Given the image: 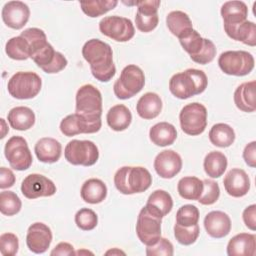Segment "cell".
<instances>
[{"label": "cell", "mask_w": 256, "mask_h": 256, "mask_svg": "<svg viewBox=\"0 0 256 256\" xmlns=\"http://www.w3.org/2000/svg\"><path fill=\"white\" fill-rule=\"evenodd\" d=\"M19 249L18 237L13 233H4L0 236V251L4 256H14Z\"/></svg>", "instance_id": "ee69618b"}, {"label": "cell", "mask_w": 256, "mask_h": 256, "mask_svg": "<svg viewBox=\"0 0 256 256\" xmlns=\"http://www.w3.org/2000/svg\"><path fill=\"white\" fill-rule=\"evenodd\" d=\"M106 254H125L124 252L120 251V250H117V249H114V250H110L108 251Z\"/></svg>", "instance_id": "11a10c76"}, {"label": "cell", "mask_w": 256, "mask_h": 256, "mask_svg": "<svg viewBox=\"0 0 256 256\" xmlns=\"http://www.w3.org/2000/svg\"><path fill=\"white\" fill-rule=\"evenodd\" d=\"M102 122H92L78 113L65 117L60 123L62 134L72 137L78 134H93L100 131Z\"/></svg>", "instance_id": "5bb4252c"}, {"label": "cell", "mask_w": 256, "mask_h": 256, "mask_svg": "<svg viewBox=\"0 0 256 256\" xmlns=\"http://www.w3.org/2000/svg\"><path fill=\"white\" fill-rule=\"evenodd\" d=\"M256 253V236L240 233L234 236L227 245L229 256H254Z\"/></svg>", "instance_id": "ffe728a7"}, {"label": "cell", "mask_w": 256, "mask_h": 256, "mask_svg": "<svg viewBox=\"0 0 256 256\" xmlns=\"http://www.w3.org/2000/svg\"><path fill=\"white\" fill-rule=\"evenodd\" d=\"M145 85V75L136 65L126 66L114 84V93L118 99L127 100L141 92Z\"/></svg>", "instance_id": "5b68a950"}, {"label": "cell", "mask_w": 256, "mask_h": 256, "mask_svg": "<svg viewBox=\"0 0 256 256\" xmlns=\"http://www.w3.org/2000/svg\"><path fill=\"white\" fill-rule=\"evenodd\" d=\"M56 186L47 177L41 174H30L22 182L21 192L28 199L50 197L56 193Z\"/></svg>", "instance_id": "4fadbf2b"}, {"label": "cell", "mask_w": 256, "mask_h": 256, "mask_svg": "<svg viewBox=\"0 0 256 256\" xmlns=\"http://www.w3.org/2000/svg\"><path fill=\"white\" fill-rule=\"evenodd\" d=\"M216 53H217V50H216L214 43L209 39H205L204 46L201 49V51L196 56L191 57V59L195 63L201 64V65H206L214 60Z\"/></svg>", "instance_id": "bcb514c9"}, {"label": "cell", "mask_w": 256, "mask_h": 256, "mask_svg": "<svg viewBox=\"0 0 256 256\" xmlns=\"http://www.w3.org/2000/svg\"><path fill=\"white\" fill-rule=\"evenodd\" d=\"M243 158L248 166L254 168L256 166V142L253 141L249 143L244 151H243Z\"/></svg>", "instance_id": "816d5d0a"}, {"label": "cell", "mask_w": 256, "mask_h": 256, "mask_svg": "<svg viewBox=\"0 0 256 256\" xmlns=\"http://www.w3.org/2000/svg\"><path fill=\"white\" fill-rule=\"evenodd\" d=\"M235 138L236 135L233 128L225 123L215 124L209 132L210 142L220 148L230 147L234 143Z\"/></svg>", "instance_id": "1f68e13d"}, {"label": "cell", "mask_w": 256, "mask_h": 256, "mask_svg": "<svg viewBox=\"0 0 256 256\" xmlns=\"http://www.w3.org/2000/svg\"><path fill=\"white\" fill-rule=\"evenodd\" d=\"M22 202L18 195L12 191L0 193V211L3 215L14 216L20 212Z\"/></svg>", "instance_id": "74e56055"}, {"label": "cell", "mask_w": 256, "mask_h": 256, "mask_svg": "<svg viewBox=\"0 0 256 256\" xmlns=\"http://www.w3.org/2000/svg\"><path fill=\"white\" fill-rule=\"evenodd\" d=\"M131 122L132 114L125 105H115L107 113V123L114 131L121 132L126 130Z\"/></svg>", "instance_id": "f546056e"}, {"label": "cell", "mask_w": 256, "mask_h": 256, "mask_svg": "<svg viewBox=\"0 0 256 256\" xmlns=\"http://www.w3.org/2000/svg\"><path fill=\"white\" fill-rule=\"evenodd\" d=\"M100 32L116 42H127L135 35L132 21L125 17L108 16L99 23Z\"/></svg>", "instance_id": "7c38bea8"}, {"label": "cell", "mask_w": 256, "mask_h": 256, "mask_svg": "<svg viewBox=\"0 0 256 256\" xmlns=\"http://www.w3.org/2000/svg\"><path fill=\"white\" fill-rule=\"evenodd\" d=\"M117 190L124 195L142 193L152 184V175L144 167L125 166L120 168L114 176Z\"/></svg>", "instance_id": "3957f363"}, {"label": "cell", "mask_w": 256, "mask_h": 256, "mask_svg": "<svg viewBox=\"0 0 256 256\" xmlns=\"http://www.w3.org/2000/svg\"><path fill=\"white\" fill-rule=\"evenodd\" d=\"M226 34L235 41L254 47L256 45V25L251 21H244L237 25L224 26Z\"/></svg>", "instance_id": "7402d4cb"}, {"label": "cell", "mask_w": 256, "mask_h": 256, "mask_svg": "<svg viewBox=\"0 0 256 256\" xmlns=\"http://www.w3.org/2000/svg\"><path fill=\"white\" fill-rule=\"evenodd\" d=\"M8 122L13 129L18 131H26L34 126L35 114L32 109L28 107H15L8 113Z\"/></svg>", "instance_id": "4316f807"}, {"label": "cell", "mask_w": 256, "mask_h": 256, "mask_svg": "<svg viewBox=\"0 0 256 256\" xmlns=\"http://www.w3.org/2000/svg\"><path fill=\"white\" fill-rule=\"evenodd\" d=\"M102 95L93 85L86 84L76 94V113L92 122H102Z\"/></svg>", "instance_id": "277c9868"}, {"label": "cell", "mask_w": 256, "mask_h": 256, "mask_svg": "<svg viewBox=\"0 0 256 256\" xmlns=\"http://www.w3.org/2000/svg\"><path fill=\"white\" fill-rule=\"evenodd\" d=\"M4 153L10 166L17 171H25L32 165L33 157L28 143L21 136L11 137L5 145Z\"/></svg>", "instance_id": "8fae6325"}, {"label": "cell", "mask_w": 256, "mask_h": 256, "mask_svg": "<svg viewBox=\"0 0 256 256\" xmlns=\"http://www.w3.org/2000/svg\"><path fill=\"white\" fill-rule=\"evenodd\" d=\"M203 181L197 177H184L178 182V193L185 200H197L203 192Z\"/></svg>", "instance_id": "836d02e7"}, {"label": "cell", "mask_w": 256, "mask_h": 256, "mask_svg": "<svg viewBox=\"0 0 256 256\" xmlns=\"http://www.w3.org/2000/svg\"><path fill=\"white\" fill-rule=\"evenodd\" d=\"M179 41L182 48L190 55V57H194L203 48L205 38H202L201 35L193 29L186 36L179 39Z\"/></svg>", "instance_id": "60d3db41"}, {"label": "cell", "mask_w": 256, "mask_h": 256, "mask_svg": "<svg viewBox=\"0 0 256 256\" xmlns=\"http://www.w3.org/2000/svg\"><path fill=\"white\" fill-rule=\"evenodd\" d=\"M243 221L250 230H256V205H250L244 210Z\"/></svg>", "instance_id": "f907efd6"}, {"label": "cell", "mask_w": 256, "mask_h": 256, "mask_svg": "<svg viewBox=\"0 0 256 256\" xmlns=\"http://www.w3.org/2000/svg\"><path fill=\"white\" fill-rule=\"evenodd\" d=\"M146 254L148 256H172L174 254V248L172 243L168 239L160 238L156 244L147 246Z\"/></svg>", "instance_id": "7dc6e473"}, {"label": "cell", "mask_w": 256, "mask_h": 256, "mask_svg": "<svg viewBox=\"0 0 256 256\" xmlns=\"http://www.w3.org/2000/svg\"><path fill=\"white\" fill-rule=\"evenodd\" d=\"M169 31L178 39L183 38L193 30L192 21L189 16L182 11H172L166 18Z\"/></svg>", "instance_id": "f1b7e54d"}, {"label": "cell", "mask_w": 256, "mask_h": 256, "mask_svg": "<svg viewBox=\"0 0 256 256\" xmlns=\"http://www.w3.org/2000/svg\"><path fill=\"white\" fill-rule=\"evenodd\" d=\"M15 181H16V177L10 169L6 167L0 168V188L1 189L12 187L15 184Z\"/></svg>", "instance_id": "681fc988"}, {"label": "cell", "mask_w": 256, "mask_h": 256, "mask_svg": "<svg viewBox=\"0 0 256 256\" xmlns=\"http://www.w3.org/2000/svg\"><path fill=\"white\" fill-rule=\"evenodd\" d=\"M255 81L245 82L236 89L234 93V102L239 110L247 113L255 111Z\"/></svg>", "instance_id": "d4e9b609"}, {"label": "cell", "mask_w": 256, "mask_h": 256, "mask_svg": "<svg viewBox=\"0 0 256 256\" xmlns=\"http://www.w3.org/2000/svg\"><path fill=\"white\" fill-rule=\"evenodd\" d=\"M1 124H2V130H5L6 127H5V121H4V119H1ZM6 131L9 132V129H6ZM5 135H6V132H3L2 135H1V138L3 139V138L5 137Z\"/></svg>", "instance_id": "db71d44e"}, {"label": "cell", "mask_w": 256, "mask_h": 256, "mask_svg": "<svg viewBox=\"0 0 256 256\" xmlns=\"http://www.w3.org/2000/svg\"><path fill=\"white\" fill-rule=\"evenodd\" d=\"M231 219L222 211H212L204 219V227L209 236L221 239L226 237L231 231Z\"/></svg>", "instance_id": "d6986e66"}, {"label": "cell", "mask_w": 256, "mask_h": 256, "mask_svg": "<svg viewBox=\"0 0 256 256\" xmlns=\"http://www.w3.org/2000/svg\"><path fill=\"white\" fill-rule=\"evenodd\" d=\"M149 136L156 146L166 147L172 145L177 139V130L168 122H160L150 129Z\"/></svg>", "instance_id": "83f0119b"}, {"label": "cell", "mask_w": 256, "mask_h": 256, "mask_svg": "<svg viewBox=\"0 0 256 256\" xmlns=\"http://www.w3.org/2000/svg\"><path fill=\"white\" fill-rule=\"evenodd\" d=\"M146 207L163 218L171 212L173 208V199L168 192L164 190H156L149 196Z\"/></svg>", "instance_id": "4dcf8cb0"}, {"label": "cell", "mask_w": 256, "mask_h": 256, "mask_svg": "<svg viewBox=\"0 0 256 256\" xmlns=\"http://www.w3.org/2000/svg\"><path fill=\"white\" fill-rule=\"evenodd\" d=\"M30 18V9L27 4L21 1H10L2 9L4 23L12 29H22Z\"/></svg>", "instance_id": "2e32d148"}, {"label": "cell", "mask_w": 256, "mask_h": 256, "mask_svg": "<svg viewBox=\"0 0 256 256\" xmlns=\"http://www.w3.org/2000/svg\"><path fill=\"white\" fill-rule=\"evenodd\" d=\"M35 154L39 161L52 164L57 162L62 154V145L54 138L40 139L35 145Z\"/></svg>", "instance_id": "44dd1931"}, {"label": "cell", "mask_w": 256, "mask_h": 256, "mask_svg": "<svg viewBox=\"0 0 256 256\" xmlns=\"http://www.w3.org/2000/svg\"><path fill=\"white\" fill-rule=\"evenodd\" d=\"M24 39L27 40L30 46V52L32 58L34 55L38 54L44 48H46L50 43L47 41V36L45 32L39 28H29L24 30L21 35Z\"/></svg>", "instance_id": "8d00e7d4"}, {"label": "cell", "mask_w": 256, "mask_h": 256, "mask_svg": "<svg viewBox=\"0 0 256 256\" xmlns=\"http://www.w3.org/2000/svg\"><path fill=\"white\" fill-rule=\"evenodd\" d=\"M162 218L149 210L146 206L141 209L136 223V233L146 246L156 244L161 238Z\"/></svg>", "instance_id": "9c48e42d"}, {"label": "cell", "mask_w": 256, "mask_h": 256, "mask_svg": "<svg viewBox=\"0 0 256 256\" xmlns=\"http://www.w3.org/2000/svg\"><path fill=\"white\" fill-rule=\"evenodd\" d=\"M203 192L198 199L199 203L202 205H212L216 203L220 197V188L217 182L206 179L203 181Z\"/></svg>", "instance_id": "7bdbcfd3"}, {"label": "cell", "mask_w": 256, "mask_h": 256, "mask_svg": "<svg viewBox=\"0 0 256 256\" xmlns=\"http://www.w3.org/2000/svg\"><path fill=\"white\" fill-rule=\"evenodd\" d=\"M42 80L34 72H18L8 82L9 94L19 100H27L36 97L41 91Z\"/></svg>", "instance_id": "8992f818"}, {"label": "cell", "mask_w": 256, "mask_h": 256, "mask_svg": "<svg viewBox=\"0 0 256 256\" xmlns=\"http://www.w3.org/2000/svg\"><path fill=\"white\" fill-rule=\"evenodd\" d=\"M135 22L138 30L144 33H149L158 26L159 16L158 14L148 15V14H142L140 12H137L135 16Z\"/></svg>", "instance_id": "f6af8a7d"}, {"label": "cell", "mask_w": 256, "mask_h": 256, "mask_svg": "<svg viewBox=\"0 0 256 256\" xmlns=\"http://www.w3.org/2000/svg\"><path fill=\"white\" fill-rule=\"evenodd\" d=\"M224 26L237 25L247 20L248 7L242 1L225 2L221 8Z\"/></svg>", "instance_id": "cb8c5ba5"}, {"label": "cell", "mask_w": 256, "mask_h": 256, "mask_svg": "<svg viewBox=\"0 0 256 256\" xmlns=\"http://www.w3.org/2000/svg\"><path fill=\"white\" fill-rule=\"evenodd\" d=\"M5 51L8 57L18 61L27 60L31 56L29 43L22 36L13 37L8 40L6 43Z\"/></svg>", "instance_id": "e575fe53"}, {"label": "cell", "mask_w": 256, "mask_h": 256, "mask_svg": "<svg viewBox=\"0 0 256 256\" xmlns=\"http://www.w3.org/2000/svg\"><path fill=\"white\" fill-rule=\"evenodd\" d=\"M200 218V212L198 208L195 205H184L179 208L176 214V223L185 226L190 227L198 224Z\"/></svg>", "instance_id": "ab89813d"}, {"label": "cell", "mask_w": 256, "mask_h": 256, "mask_svg": "<svg viewBox=\"0 0 256 256\" xmlns=\"http://www.w3.org/2000/svg\"><path fill=\"white\" fill-rule=\"evenodd\" d=\"M224 187L226 192L235 198L245 196L250 190V178L248 174L239 168L231 169L224 178Z\"/></svg>", "instance_id": "ac0fdd59"}, {"label": "cell", "mask_w": 256, "mask_h": 256, "mask_svg": "<svg viewBox=\"0 0 256 256\" xmlns=\"http://www.w3.org/2000/svg\"><path fill=\"white\" fill-rule=\"evenodd\" d=\"M75 223L81 230L91 231L95 229L98 224V216L93 210L89 208H83L76 213Z\"/></svg>", "instance_id": "b9f144b4"}, {"label": "cell", "mask_w": 256, "mask_h": 256, "mask_svg": "<svg viewBox=\"0 0 256 256\" xmlns=\"http://www.w3.org/2000/svg\"><path fill=\"white\" fill-rule=\"evenodd\" d=\"M199 234H200V228L198 224L190 227H185L176 223L174 226V235L176 240L180 244L185 246L194 244L198 239Z\"/></svg>", "instance_id": "f35d334b"}, {"label": "cell", "mask_w": 256, "mask_h": 256, "mask_svg": "<svg viewBox=\"0 0 256 256\" xmlns=\"http://www.w3.org/2000/svg\"><path fill=\"white\" fill-rule=\"evenodd\" d=\"M181 156L173 150H164L160 152L154 161L156 173L164 179L174 178L182 169Z\"/></svg>", "instance_id": "e0dca14e"}, {"label": "cell", "mask_w": 256, "mask_h": 256, "mask_svg": "<svg viewBox=\"0 0 256 256\" xmlns=\"http://www.w3.org/2000/svg\"><path fill=\"white\" fill-rule=\"evenodd\" d=\"M82 55L91 68L92 75L100 82H109L116 74L113 62V51L109 44L99 40H88L83 48Z\"/></svg>", "instance_id": "6da1fadb"}, {"label": "cell", "mask_w": 256, "mask_h": 256, "mask_svg": "<svg viewBox=\"0 0 256 256\" xmlns=\"http://www.w3.org/2000/svg\"><path fill=\"white\" fill-rule=\"evenodd\" d=\"M228 166L227 157L219 151L210 152L204 159V170L211 178H219Z\"/></svg>", "instance_id": "d6a6232c"}, {"label": "cell", "mask_w": 256, "mask_h": 256, "mask_svg": "<svg viewBox=\"0 0 256 256\" xmlns=\"http://www.w3.org/2000/svg\"><path fill=\"white\" fill-rule=\"evenodd\" d=\"M179 119L184 133L190 136H198L207 127V109L197 102L188 104L181 110Z\"/></svg>", "instance_id": "30bf717a"}, {"label": "cell", "mask_w": 256, "mask_h": 256, "mask_svg": "<svg viewBox=\"0 0 256 256\" xmlns=\"http://www.w3.org/2000/svg\"><path fill=\"white\" fill-rule=\"evenodd\" d=\"M118 5L116 0H91L82 1L80 6L82 11L91 18H97L113 10Z\"/></svg>", "instance_id": "d590c367"}, {"label": "cell", "mask_w": 256, "mask_h": 256, "mask_svg": "<svg viewBox=\"0 0 256 256\" xmlns=\"http://www.w3.org/2000/svg\"><path fill=\"white\" fill-rule=\"evenodd\" d=\"M76 252L74 251V247L67 243V242H61L59 243L51 252V255L52 256H55V255H75Z\"/></svg>", "instance_id": "f5cc1de1"}, {"label": "cell", "mask_w": 256, "mask_h": 256, "mask_svg": "<svg viewBox=\"0 0 256 256\" xmlns=\"http://www.w3.org/2000/svg\"><path fill=\"white\" fill-rule=\"evenodd\" d=\"M53 235L51 229L44 223L32 224L26 236V244L29 250L35 254L45 253L52 243Z\"/></svg>", "instance_id": "9a60e30c"}, {"label": "cell", "mask_w": 256, "mask_h": 256, "mask_svg": "<svg viewBox=\"0 0 256 256\" xmlns=\"http://www.w3.org/2000/svg\"><path fill=\"white\" fill-rule=\"evenodd\" d=\"M218 65L225 74L242 77L252 72L255 60L247 51H226L220 55Z\"/></svg>", "instance_id": "52a82bcc"}, {"label": "cell", "mask_w": 256, "mask_h": 256, "mask_svg": "<svg viewBox=\"0 0 256 256\" xmlns=\"http://www.w3.org/2000/svg\"><path fill=\"white\" fill-rule=\"evenodd\" d=\"M208 86V78L202 70L187 69L172 76L169 81L170 92L178 99H188L203 93Z\"/></svg>", "instance_id": "7a4b0ae2"}, {"label": "cell", "mask_w": 256, "mask_h": 256, "mask_svg": "<svg viewBox=\"0 0 256 256\" xmlns=\"http://www.w3.org/2000/svg\"><path fill=\"white\" fill-rule=\"evenodd\" d=\"M106 184L96 178L87 180L81 188V198L89 204H99L107 197Z\"/></svg>", "instance_id": "484cf974"}, {"label": "cell", "mask_w": 256, "mask_h": 256, "mask_svg": "<svg viewBox=\"0 0 256 256\" xmlns=\"http://www.w3.org/2000/svg\"><path fill=\"white\" fill-rule=\"evenodd\" d=\"M65 159L72 165L90 167L99 159V150L96 144L89 140H72L64 151Z\"/></svg>", "instance_id": "ba28073f"}, {"label": "cell", "mask_w": 256, "mask_h": 256, "mask_svg": "<svg viewBox=\"0 0 256 256\" xmlns=\"http://www.w3.org/2000/svg\"><path fill=\"white\" fill-rule=\"evenodd\" d=\"M162 107L163 104L160 96L156 93L148 92L138 100L136 110L141 118L151 120L160 115Z\"/></svg>", "instance_id": "603a6c76"}, {"label": "cell", "mask_w": 256, "mask_h": 256, "mask_svg": "<svg viewBox=\"0 0 256 256\" xmlns=\"http://www.w3.org/2000/svg\"><path fill=\"white\" fill-rule=\"evenodd\" d=\"M125 3V2H124ZM127 5H135L137 6V12L148 15H156L158 14V9L160 7V0H144V1H133L125 3Z\"/></svg>", "instance_id": "c3c4849f"}]
</instances>
